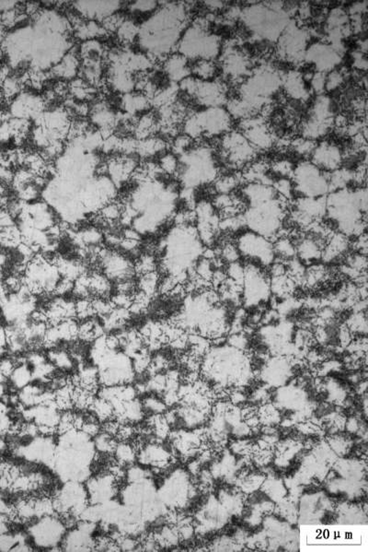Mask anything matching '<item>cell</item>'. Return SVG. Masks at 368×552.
I'll return each instance as SVG.
<instances>
[{
  "instance_id": "cell-8",
  "label": "cell",
  "mask_w": 368,
  "mask_h": 552,
  "mask_svg": "<svg viewBox=\"0 0 368 552\" xmlns=\"http://www.w3.org/2000/svg\"><path fill=\"white\" fill-rule=\"evenodd\" d=\"M242 284V305L254 308L266 305L271 295L270 280L261 267L247 264Z\"/></svg>"
},
{
  "instance_id": "cell-22",
  "label": "cell",
  "mask_w": 368,
  "mask_h": 552,
  "mask_svg": "<svg viewBox=\"0 0 368 552\" xmlns=\"http://www.w3.org/2000/svg\"><path fill=\"white\" fill-rule=\"evenodd\" d=\"M139 34V29L137 24L132 21H124L117 30L119 40L124 45H129L134 42L135 38Z\"/></svg>"
},
{
  "instance_id": "cell-19",
  "label": "cell",
  "mask_w": 368,
  "mask_h": 552,
  "mask_svg": "<svg viewBox=\"0 0 368 552\" xmlns=\"http://www.w3.org/2000/svg\"><path fill=\"white\" fill-rule=\"evenodd\" d=\"M167 143L165 140L152 136L143 140H138L137 153L143 158H150L156 154L166 151Z\"/></svg>"
},
{
  "instance_id": "cell-11",
  "label": "cell",
  "mask_w": 368,
  "mask_h": 552,
  "mask_svg": "<svg viewBox=\"0 0 368 552\" xmlns=\"http://www.w3.org/2000/svg\"><path fill=\"white\" fill-rule=\"evenodd\" d=\"M221 148L224 156L234 166L246 165L256 157L257 151L242 132H227L221 140Z\"/></svg>"
},
{
  "instance_id": "cell-17",
  "label": "cell",
  "mask_w": 368,
  "mask_h": 552,
  "mask_svg": "<svg viewBox=\"0 0 368 552\" xmlns=\"http://www.w3.org/2000/svg\"><path fill=\"white\" fill-rule=\"evenodd\" d=\"M282 85L288 96L297 101H306L310 96L306 87V80L299 71H289L282 78Z\"/></svg>"
},
{
  "instance_id": "cell-18",
  "label": "cell",
  "mask_w": 368,
  "mask_h": 552,
  "mask_svg": "<svg viewBox=\"0 0 368 552\" xmlns=\"http://www.w3.org/2000/svg\"><path fill=\"white\" fill-rule=\"evenodd\" d=\"M164 69L168 77L172 81H181L190 77L191 69L188 66V59L181 55L174 54L170 56L164 61Z\"/></svg>"
},
{
  "instance_id": "cell-16",
  "label": "cell",
  "mask_w": 368,
  "mask_h": 552,
  "mask_svg": "<svg viewBox=\"0 0 368 552\" xmlns=\"http://www.w3.org/2000/svg\"><path fill=\"white\" fill-rule=\"evenodd\" d=\"M250 61L244 54L232 47L225 49L222 56V69L230 78L240 80L242 77L250 75Z\"/></svg>"
},
{
  "instance_id": "cell-5",
  "label": "cell",
  "mask_w": 368,
  "mask_h": 552,
  "mask_svg": "<svg viewBox=\"0 0 368 552\" xmlns=\"http://www.w3.org/2000/svg\"><path fill=\"white\" fill-rule=\"evenodd\" d=\"M282 86V78L268 67H259L251 73L240 85V99L256 111L270 102L271 97Z\"/></svg>"
},
{
  "instance_id": "cell-13",
  "label": "cell",
  "mask_w": 368,
  "mask_h": 552,
  "mask_svg": "<svg viewBox=\"0 0 368 552\" xmlns=\"http://www.w3.org/2000/svg\"><path fill=\"white\" fill-rule=\"evenodd\" d=\"M304 60L314 65L317 72L329 73L341 64L342 51L334 45L318 42L306 51Z\"/></svg>"
},
{
  "instance_id": "cell-14",
  "label": "cell",
  "mask_w": 368,
  "mask_h": 552,
  "mask_svg": "<svg viewBox=\"0 0 368 552\" xmlns=\"http://www.w3.org/2000/svg\"><path fill=\"white\" fill-rule=\"evenodd\" d=\"M242 133L255 150H268L275 143L273 132L262 118L242 119Z\"/></svg>"
},
{
  "instance_id": "cell-24",
  "label": "cell",
  "mask_w": 368,
  "mask_h": 552,
  "mask_svg": "<svg viewBox=\"0 0 368 552\" xmlns=\"http://www.w3.org/2000/svg\"><path fill=\"white\" fill-rule=\"evenodd\" d=\"M179 159L176 158L175 154H164L159 161V167L166 175H175L177 171Z\"/></svg>"
},
{
  "instance_id": "cell-6",
  "label": "cell",
  "mask_w": 368,
  "mask_h": 552,
  "mask_svg": "<svg viewBox=\"0 0 368 552\" xmlns=\"http://www.w3.org/2000/svg\"><path fill=\"white\" fill-rule=\"evenodd\" d=\"M330 175L331 173L322 171L311 162H300L292 175L294 191L301 197H326L330 192Z\"/></svg>"
},
{
  "instance_id": "cell-12",
  "label": "cell",
  "mask_w": 368,
  "mask_h": 552,
  "mask_svg": "<svg viewBox=\"0 0 368 552\" xmlns=\"http://www.w3.org/2000/svg\"><path fill=\"white\" fill-rule=\"evenodd\" d=\"M202 136L216 137L229 132L232 118L223 107H209L194 115Z\"/></svg>"
},
{
  "instance_id": "cell-25",
  "label": "cell",
  "mask_w": 368,
  "mask_h": 552,
  "mask_svg": "<svg viewBox=\"0 0 368 552\" xmlns=\"http://www.w3.org/2000/svg\"><path fill=\"white\" fill-rule=\"evenodd\" d=\"M345 81V75L339 70L334 69L332 71L327 73L325 91H332L339 88Z\"/></svg>"
},
{
  "instance_id": "cell-32",
  "label": "cell",
  "mask_w": 368,
  "mask_h": 552,
  "mask_svg": "<svg viewBox=\"0 0 368 552\" xmlns=\"http://www.w3.org/2000/svg\"><path fill=\"white\" fill-rule=\"evenodd\" d=\"M205 5L209 7L211 10H220L224 6L223 2L220 1H207L205 2Z\"/></svg>"
},
{
  "instance_id": "cell-26",
  "label": "cell",
  "mask_w": 368,
  "mask_h": 552,
  "mask_svg": "<svg viewBox=\"0 0 368 552\" xmlns=\"http://www.w3.org/2000/svg\"><path fill=\"white\" fill-rule=\"evenodd\" d=\"M193 142L194 140H192L190 137H188L187 135L185 134L176 136L172 143L173 153L183 155V153H185L186 151H188L190 146L193 144Z\"/></svg>"
},
{
  "instance_id": "cell-33",
  "label": "cell",
  "mask_w": 368,
  "mask_h": 552,
  "mask_svg": "<svg viewBox=\"0 0 368 552\" xmlns=\"http://www.w3.org/2000/svg\"><path fill=\"white\" fill-rule=\"evenodd\" d=\"M4 376L0 375V399L4 396L5 391H6V386H5Z\"/></svg>"
},
{
  "instance_id": "cell-23",
  "label": "cell",
  "mask_w": 368,
  "mask_h": 552,
  "mask_svg": "<svg viewBox=\"0 0 368 552\" xmlns=\"http://www.w3.org/2000/svg\"><path fill=\"white\" fill-rule=\"evenodd\" d=\"M227 277L242 286L244 280L245 267L240 261L227 264L226 270Z\"/></svg>"
},
{
  "instance_id": "cell-2",
  "label": "cell",
  "mask_w": 368,
  "mask_h": 552,
  "mask_svg": "<svg viewBox=\"0 0 368 552\" xmlns=\"http://www.w3.org/2000/svg\"><path fill=\"white\" fill-rule=\"evenodd\" d=\"M240 18L254 36L270 42L277 41L290 21L280 2L251 5L242 10Z\"/></svg>"
},
{
  "instance_id": "cell-7",
  "label": "cell",
  "mask_w": 368,
  "mask_h": 552,
  "mask_svg": "<svg viewBox=\"0 0 368 552\" xmlns=\"http://www.w3.org/2000/svg\"><path fill=\"white\" fill-rule=\"evenodd\" d=\"M180 89L205 108L222 107L227 102L226 89L218 81L188 77L181 81Z\"/></svg>"
},
{
  "instance_id": "cell-30",
  "label": "cell",
  "mask_w": 368,
  "mask_h": 552,
  "mask_svg": "<svg viewBox=\"0 0 368 552\" xmlns=\"http://www.w3.org/2000/svg\"><path fill=\"white\" fill-rule=\"evenodd\" d=\"M157 7H158V4L155 1H138L130 6L134 12L138 10L141 12H152Z\"/></svg>"
},
{
  "instance_id": "cell-10",
  "label": "cell",
  "mask_w": 368,
  "mask_h": 552,
  "mask_svg": "<svg viewBox=\"0 0 368 552\" xmlns=\"http://www.w3.org/2000/svg\"><path fill=\"white\" fill-rule=\"evenodd\" d=\"M308 40L310 35L308 32L300 28L296 21H290L278 38V54L281 58L293 63L303 61L308 49Z\"/></svg>"
},
{
  "instance_id": "cell-20",
  "label": "cell",
  "mask_w": 368,
  "mask_h": 552,
  "mask_svg": "<svg viewBox=\"0 0 368 552\" xmlns=\"http://www.w3.org/2000/svg\"><path fill=\"white\" fill-rule=\"evenodd\" d=\"M196 78L202 80H210L216 74V67L212 60H205L200 59L194 65L193 70Z\"/></svg>"
},
{
  "instance_id": "cell-15",
  "label": "cell",
  "mask_w": 368,
  "mask_h": 552,
  "mask_svg": "<svg viewBox=\"0 0 368 552\" xmlns=\"http://www.w3.org/2000/svg\"><path fill=\"white\" fill-rule=\"evenodd\" d=\"M311 158V162L322 171L332 173L342 166L343 154L337 145L324 142L316 145Z\"/></svg>"
},
{
  "instance_id": "cell-28",
  "label": "cell",
  "mask_w": 368,
  "mask_h": 552,
  "mask_svg": "<svg viewBox=\"0 0 368 552\" xmlns=\"http://www.w3.org/2000/svg\"><path fill=\"white\" fill-rule=\"evenodd\" d=\"M294 168L290 162L285 161V159L276 162L272 165L273 172L275 173L276 175H281L282 178H292Z\"/></svg>"
},
{
  "instance_id": "cell-27",
  "label": "cell",
  "mask_w": 368,
  "mask_h": 552,
  "mask_svg": "<svg viewBox=\"0 0 368 552\" xmlns=\"http://www.w3.org/2000/svg\"><path fill=\"white\" fill-rule=\"evenodd\" d=\"M291 145L293 146L294 150L297 153L301 154V155H308V154L311 155L317 144H315L314 140L305 139V137H302L300 139L295 140L294 142H291Z\"/></svg>"
},
{
  "instance_id": "cell-29",
  "label": "cell",
  "mask_w": 368,
  "mask_h": 552,
  "mask_svg": "<svg viewBox=\"0 0 368 552\" xmlns=\"http://www.w3.org/2000/svg\"><path fill=\"white\" fill-rule=\"evenodd\" d=\"M326 75L327 73L316 72L314 73L312 78H311V88L319 96H321L323 91H325Z\"/></svg>"
},
{
  "instance_id": "cell-1",
  "label": "cell",
  "mask_w": 368,
  "mask_h": 552,
  "mask_svg": "<svg viewBox=\"0 0 368 552\" xmlns=\"http://www.w3.org/2000/svg\"><path fill=\"white\" fill-rule=\"evenodd\" d=\"M187 13L183 5L166 4L140 29V43L154 61L169 58L177 47L186 26Z\"/></svg>"
},
{
  "instance_id": "cell-9",
  "label": "cell",
  "mask_w": 368,
  "mask_h": 552,
  "mask_svg": "<svg viewBox=\"0 0 368 552\" xmlns=\"http://www.w3.org/2000/svg\"><path fill=\"white\" fill-rule=\"evenodd\" d=\"M240 256H245L249 264L258 267H270L275 259L272 241L253 232H243L236 243Z\"/></svg>"
},
{
  "instance_id": "cell-3",
  "label": "cell",
  "mask_w": 368,
  "mask_h": 552,
  "mask_svg": "<svg viewBox=\"0 0 368 552\" xmlns=\"http://www.w3.org/2000/svg\"><path fill=\"white\" fill-rule=\"evenodd\" d=\"M175 175H178L186 188L194 189L196 186L214 182L218 177V168L216 167L212 151L201 146L186 151L179 161Z\"/></svg>"
},
{
  "instance_id": "cell-4",
  "label": "cell",
  "mask_w": 368,
  "mask_h": 552,
  "mask_svg": "<svg viewBox=\"0 0 368 552\" xmlns=\"http://www.w3.org/2000/svg\"><path fill=\"white\" fill-rule=\"evenodd\" d=\"M207 21L199 19L181 35L177 45L179 54L187 59L214 60L221 50L218 36L207 30Z\"/></svg>"
},
{
  "instance_id": "cell-21",
  "label": "cell",
  "mask_w": 368,
  "mask_h": 552,
  "mask_svg": "<svg viewBox=\"0 0 368 552\" xmlns=\"http://www.w3.org/2000/svg\"><path fill=\"white\" fill-rule=\"evenodd\" d=\"M240 182V178L237 175H223L216 180L214 188L218 194H231L239 186Z\"/></svg>"
},
{
  "instance_id": "cell-31",
  "label": "cell",
  "mask_w": 368,
  "mask_h": 552,
  "mask_svg": "<svg viewBox=\"0 0 368 552\" xmlns=\"http://www.w3.org/2000/svg\"><path fill=\"white\" fill-rule=\"evenodd\" d=\"M367 54L361 52V51H356L354 54V66L357 69L361 71H367Z\"/></svg>"
}]
</instances>
